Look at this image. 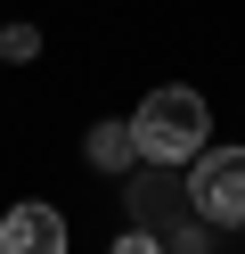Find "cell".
Returning <instances> with one entry per match:
<instances>
[{
	"instance_id": "cell-6",
	"label": "cell",
	"mask_w": 245,
	"mask_h": 254,
	"mask_svg": "<svg viewBox=\"0 0 245 254\" xmlns=\"http://www.w3.org/2000/svg\"><path fill=\"white\" fill-rule=\"evenodd\" d=\"M114 254H163V238H155V230H123V238H114Z\"/></svg>"
},
{
	"instance_id": "cell-4",
	"label": "cell",
	"mask_w": 245,
	"mask_h": 254,
	"mask_svg": "<svg viewBox=\"0 0 245 254\" xmlns=\"http://www.w3.org/2000/svg\"><path fill=\"white\" fill-rule=\"evenodd\" d=\"M90 164L98 172H131L139 164V131L131 123H90Z\"/></svg>"
},
{
	"instance_id": "cell-1",
	"label": "cell",
	"mask_w": 245,
	"mask_h": 254,
	"mask_svg": "<svg viewBox=\"0 0 245 254\" xmlns=\"http://www.w3.org/2000/svg\"><path fill=\"white\" fill-rule=\"evenodd\" d=\"M131 131H139V156H147V164H196V156H204V131H212V107L196 99L188 82H163V90L139 99Z\"/></svg>"
},
{
	"instance_id": "cell-3",
	"label": "cell",
	"mask_w": 245,
	"mask_h": 254,
	"mask_svg": "<svg viewBox=\"0 0 245 254\" xmlns=\"http://www.w3.org/2000/svg\"><path fill=\"white\" fill-rule=\"evenodd\" d=\"M0 254H65V213L41 205V197L8 205L0 213Z\"/></svg>"
},
{
	"instance_id": "cell-5",
	"label": "cell",
	"mask_w": 245,
	"mask_h": 254,
	"mask_svg": "<svg viewBox=\"0 0 245 254\" xmlns=\"http://www.w3.org/2000/svg\"><path fill=\"white\" fill-rule=\"evenodd\" d=\"M41 50V33H33V25H8V33H0V58H33Z\"/></svg>"
},
{
	"instance_id": "cell-2",
	"label": "cell",
	"mask_w": 245,
	"mask_h": 254,
	"mask_svg": "<svg viewBox=\"0 0 245 254\" xmlns=\"http://www.w3.org/2000/svg\"><path fill=\"white\" fill-rule=\"evenodd\" d=\"M188 205L212 230H245V148H204L188 172Z\"/></svg>"
}]
</instances>
